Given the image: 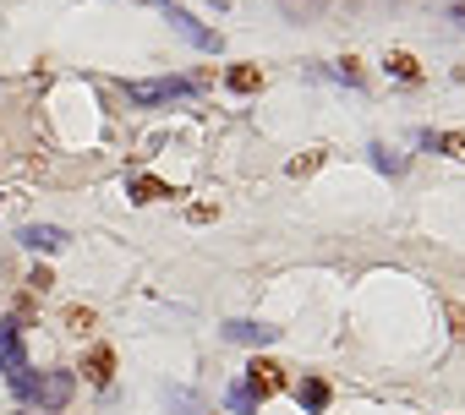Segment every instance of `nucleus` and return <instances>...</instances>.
<instances>
[{"instance_id":"nucleus-13","label":"nucleus","mask_w":465,"mask_h":415,"mask_svg":"<svg viewBox=\"0 0 465 415\" xmlns=\"http://www.w3.org/2000/svg\"><path fill=\"white\" fill-rule=\"evenodd\" d=\"M230 88H236V93H258L263 88V72L258 66H236V72H230Z\"/></svg>"},{"instance_id":"nucleus-15","label":"nucleus","mask_w":465,"mask_h":415,"mask_svg":"<svg viewBox=\"0 0 465 415\" xmlns=\"http://www.w3.org/2000/svg\"><path fill=\"white\" fill-rule=\"evenodd\" d=\"M50 290H55V274H50V268H34V274H28V295L39 301V295H50Z\"/></svg>"},{"instance_id":"nucleus-3","label":"nucleus","mask_w":465,"mask_h":415,"mask_svg":"<svg viewBox=\"0 0 465 415\" xmlns=\"http://www.w3.org/2000/svg\"><path fill=\"white\" fill-rule=\"evenodd\" d=\"M181 93H192V82H186V77H153V82H126V99H132V104H164V99H181Z\"/></svg>"},{"instance_id":"nucleus-12","label":"nucleus","mask_w":465,"mask_h":415,"mask_svg":"<svg viewBox=\"0 0 465 415\" xmlns=\"http://www.w3.org/2000/svg\"><path fill=\"white\" fill-rule=\"evenodd\" d=\"M66 328L83 339V333H94V328H99V312H94V306H66Z\"/></svg>"},{"instance_id":"nucleus-2","label":"nucleus","mask_w":465,"mask_h":415,"mask_svg":"<svg viewBox=\"0 0 465 415\" xmlns=\"http://www.w3.org/2000/svg\"><path fill=\"white\" fill-rule=\"evenodd\" d=\"M285 388H291L285 366L269 361V355H252V366H247V393H252V399H274V393H285Z\"/></svg>"},{"instance_id":"nucleus-8","label":"nucleus","mask_w":465,"mask_h":415,"mask_svg":"<svg viewBox=\"0 0 465 415\" xmlns=\"http://www.w3.org/2000/svg\"><path fill=\"white\" fill-rule=\"evenodd\" d=\"M296 399H302V410H312V415H323L334 393H329V382H323V377H302V388H296Z\"/></svg>"},{"instance_id":"nucleus-16","label":"nucleus","mask_w":465,"mask_h":415,"mask_svg":"<svg viewBox=\"0 0 465 415\" xmlns=\"http://www.w3.org/2000/svg\"><path fill=\"white\" fill-rule=\"evenodd\" d=\"M318 164H323V153H307V159H291V175H296V180H302V175H312V169H318Z\"/></svg>"},{"instance_id":"nucleus-9","label":"nucleus","mask_w":465,"mask_h":415,"mask_svg":"<svg viewBox=\"0 0 465 415\" xmlns=\"http://www.w3.org/2000/svg\"><path fill=\"white\" fill-rule=\"evenodd\" d=\"M132 202H159V197H181V186H164V180H153V175H137L132 186Z\"/></svg>"},{"instance_id":"nucleus-10","label":"nucleus","mask_w":465,"mask_h":415,"mask_svg":"<svg viewBox=\"0 0 465 415\" xmlns=\"http://www.w3.org/2000/svg\"><path fill=\"white\" fill-rule=\"evenodd\" d=\"M421 142L432 153H443V159H465V131H427Z\"/></svg>"},{"instance_id":"nucleus-7","label":"nucleus","mask_w":465,"mask_h":415,"mask_svg":"<svg viewBox=\"0 0 465 415\" xmlns=\"http://www.w3.org/2000/svg\"><path fill=\"white\" fill-rule=\"evenodd\" d=\"M83 377H88L94 388H110V377H115V350H110V344H94V350L83 355Z\"/></svg>"},{"instance_id":"nucleus-19","label":"nucleus","mask_w":465,"mask_h":415,"mask_svg":"<svg viewBox=\"0 0 465 415\" xmlns=\"http://www.w3.org/2000/svg\"><path fill=\"white\" fill-rule=\"evenodd\" d=\"M454 17H465V0H460V6H454Z\"/></svg>"},{"instance_id":"nucleus-5","label":"nucleus","mask_w":465,"mask_h":415,"mask_svg":"<svg viewBox=\"0 0 465 415\" xmlns=\"http://www.w3.org/2000/svg\"><path fill=\"white\" fill-rule=\"evenodd\" d=\"M17 241H23L28 252H61L72 236H66L61 225H23V230H17Z\"/></svg>"},{"instance_id":"nucleus-4","label":"nucleus","mask_w":465,"mask_h":415,"mask_svg":"<svg viewBox=\"0 0 465 415\" xmlns=\"http://www.w3.org/2000/svg\"><path fill=\"white\" fill-rule=\"evenodd\" d=\"M224 339H230V344H252V350H258V344H274V339H280V328L252 323V317H230V323H224Z\"/></svg>"},{"instance_id":"nucleus-14","label":"nucleus","mask_w":465,"mask_h":415,"mask_svg":"<svg viewBox=\"0 0 465 415\" xmlns=\"http://www.w3.org/2000/svg\"><path fill=\"white\" fill-rule=\"evenodd\" d=\"M443 323H449V333L465 344V306H460V301H443Z\"/></svg>"},{"instance_id":"nucleus-20","label":"nucleus","mask_w":465,"mask_h":415,"mask_svg":"<svg viewBox=\"0 0 465 415\" xmlns=\"http://www.w3.org/2000/svg\"><path fill=\"white\" fill-rule=\"evenodd\" d=\"M23 415H28V410H23ZM39 415H45V410H39Z\"/></svg>"},{"instance_id":"nucleus-17","label":"nucleus","mask_w":465,"mask_h":415,"mask_svg":"<svg viewBox=\"0 0 465 415\" xmlns=\"http://www.w3.org/2000/svg\"><path fill=\"white\" fill-rule=\"evenodd\" d=\"M208 219H219V208H208V202H197V208H192V225H208Z\"/></svg>"},{"instance_id":"nucleus-18","label":"nucleus","mask_w":465,"mask_h":415,"mask_svg":"<svg viewBox=\"0 0 465 415\" xmlns=\"http://www.w3.org/2000/svg\"><path fill=\"white\" fill-rule=\"evenodd\" d=\"M143 6H159V12H164V6H170V0H143Z\"/></svg>"},{"instance_id":"nucleus-6","label":"nucleus","mask_w":465,"mask_h":415,"mask_svg":"<svg viewBox=\"0 0 465 415\" xmlns=\"http://www.w3.org/2000/svg\"><path fill=\"white\" fill-rule=\"evenodd\" d=\"M28 366V350H23V328L17 323H6V328H0V372H23Z\"/></svg>"},{"instance_id":"nucleus-11","label":"nucleus","mask_w":465,"mask_h":415,"mask_svg":"<svg viewBox=\"0 0 465 415\" xmlns=\"http://www.w3.org/2000/svg\"><path fill=\"white\" fill-rule=\"evenodd\" d=\"M389 77H400V82H421V66H416V55H405V50H389Z\"/></svg>"},{"instance_id":"nucleus-1","label":"nucleus","mask_w":465,"mask_h":415,"mask_svg":"<svg viewBox=\"0 0 465 415\" xmlns=\"http://www.w3.org/2000/svg\"><path fill=\"white\" fill-rule=\"evenodd\" d=\"M12 388H17L23 399H34L45 415H55V410H66V399H72L77 377H72V372H39V377H34V372L23 366V372H12Z\"/></svg>"}]
</instances>
